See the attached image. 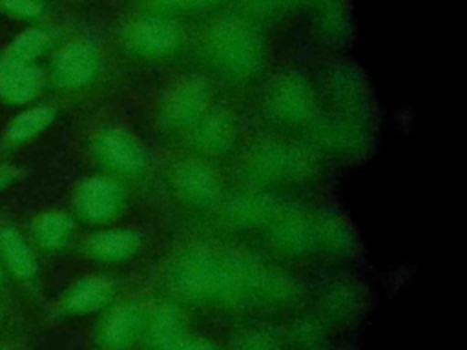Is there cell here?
Returning a JSON list of instances; mask_svg holds the SVG:
<instances>
[{"label": "cell", "instance_id": "cell-8", "mask_svg": "<svg viewBox=\"0 0 467 350\" xmlns=\"http://www.w3.org/2000/svg\"><path fill=\"white\" fill-rule=\"evenodd\" d=\"M177 188L186 201L204 204L217 197L219 182L213 173L199 164H186L177 173Z\"/></svg>", "mask_w": 467, "mask_h": 350}, {"label": "cell", "instance_id": "cell-11", "mask_svg": "<svg viewBox=\"0 0 467 350\" xmlns=\"http://www.w3.org/2000/svg\"><path fill=\"white\" fill-rule=\"evenodd\" d=\"M0 246L16 275L27 279L36 272V261L31 248L20 239V235L13 228L0 230Z\"/></svg>", "mask_w": 467, "mask_h": 350}, {"label": "cell", "instance_id": "cell-4", "mask_svg": "<svg viewBox=\"0 0 467 350\" xmlns=\"http://www.w3.org/2000/svg\"><path fill=\"white\" fill-rule=\"evenodd\" d=\"M42 75L36 67L27 66L13 57L0 62V97L9 102H26L36 95Z\"/></svg>", "mask_w": 467, "mask_h": 350}, {"label": "cell", "instance_id": "cell-6", "mask_svg": "<svg viewBox=\"0 0 467 350\" xmlns=\"http://www.w3.org/2000/svg\"><path fill=\"white\" fill-rule=\"evenodd\" d=\"M99 151L102 159L124 171H135L144 164V151L139 142L124 131H109L100 137Z\"/></svg>", "mask_w": 467, "mask_h": 350}, {"label": "cell", "instance_id": "cell-15", "mask_svg": "<svg viewBox=\"0 0 467 350\" xmlns=\"http://www.w3.org/2000/svg\"><path fill=\"white\" fill-rule=\"evenodd\" d=\"M47 47H49V36L44 31L27 29L13 40L9 57L20 62H29L33 57L44 53Z\"/></svg>", "mask_w": 467, "mask_h": 350}, {"label": "cell", "instance_id": "cell-9", "mask_svg": "<svg viewBox=\"0 0 467 350\" xmlns=\"http://www.w3.org/2000/svg\"><path fill=\"white\" fill-rule=\"evenodd\" d=\"M272 102L275 104V109L281 115H285L283 118H296L303 111H306L310 95L306 86L301 80L294 77H285V78H279L277 84L274 86Z\"/></svg>", "mask_w": 467, "mask_h": 350}, {"label": "cell", "instance_id": "cell-17", "mask_svg": "<svg viewBox=\"0 0 467 350\" xmlns=\"http://www.w3.org/2000/svg\"><path fill=\"white\" fill-rule=\"evenodd\" d=\"M153 2L168 9H199L213 4L215 0H153Z\"/></svg>", "mask_w": 467, "mask_h": 350}, {"label": "cell", "instance_id": "cell-10", "mask_svg": "<svg viewBox=\"0 0 467 350\" xmlns=\"http://www.w3.org/2000/svg\"><path fill=\"white\" fill-rule=\"evenodd\" d=\"M139 246V237L133 232L126 230H113V232H100L88 241L89 252L99 257L106 259H122L135 252Z\"/></svg>", "mask_w": 467, "mask_h": 350}, {"label": "cell", "instance_id": "cell-18", "mask_svg": "<svg viewBox=\"0 0 467 350\" xmlns=\"http://www.w3.org/2000/svg\"><path fill=\"white\" fill-rule=\"evenodd\" d=\"M11 175H13L11 168H0V188L11 179Z\"/></svg>", "mask_w": 467, "mask_h": 350}, {"label": "cell", "instance_id": "cell-12", "mask_svg": "<svg viewBox=\"0 0 467 350\" xmlns=\"http://www.w3.org/2000/svg\"><path fill=\"white\" fill-rule=\"evenodd\" d=\"M55 117V111L49 108H36V109H29L22 115H18L9 129H7V137L11 140H22L27 139L35 133H38L40 129H44Z\"/></svg>", "mask_w": 467, "mask_h": 350}, {"label": "cell", "instance_id": "cell-2", "mask_svg": "<svg viewBox=\"0 0 467 350\" xmlns=\"http://www.w3.org/2000/svg\"><path fill=\"white\" fill-rule=\"evenodd\" d=\"M179 27L157 15H148L135 20L126 33L128 46L140 55H162L173 49L179 42Z\"/></svg>", "mask_w": 467, "mask_h": 350}, {"label": "cell", "instance_id": "cell-19", "mask_svg": "<svg viewBox=\"0 0 467 350\" xmlns=\"http://www.w3.org/2000/svg\"><path fill=\"white\" fill-rule=\"evenodd\" d=\"M0 283H2V270H0Z\"/></svg>", "mask_w": 467, "mask_h": 350}, {"label": "cell", "instance_id": "cell-7", "mask_svg": "<svg viewBox=\"0 0 467 350\" xmlns=\"http://www.w3.org/2000/svg\"><path fill=\"white\" fill-rule=\"evenodd\" d=\"M206 100L204 84L195 78H188L173 86L168 100H166V118L173 124H186L190 122L201 109L202 102Z\"/></svg>", "mask_w": 467, "mask_h": 350}, {"label": "cell", "instance_id": "cell-14", "mask_svg": "<svg viewBox=\"0 0 467 350\" xmlns=\"http://www.w3.org/2000/svg\"><path fill=\"white\" fill-rule=\"evenodd\" d=\"M71 232V222L66 215L60 213H49L40 219L36 226V239L42 246L55 248L60 246Z\"/></svg>", "mask_w": 467, "mask_h": 350}, {"label": "cell", "instance_id": "cell-16", "mask_svg": "<svg viewBox=\"0 0 467 350\" xmlns=\"http://www.w3.org/2000/svg\"><path fill=\"white\" fill-rule=\"evenodd\" d=\"M4 5L20 15V16H36L42 11V4L38 0H2Z\"/></svg>", "mask_w": 467, "mask_h": 350}, {"label": "cell", "instance_id": "cell-3", "mask_svg": "<svg viewBox=\"0 0 467 350\" xmlns=\"http://www.w3.org/2000/svg\"><path fill=\"white\" fill-rule=\"evenodd\" d=\"M97 51L86 42H71L60 49L53 62V78L62 88H78L97 71Z\"/></svg>", "mask_w": 467, "mask_h": 350}, {"label": "cell", "instance_id": "cell-5", "mask_svg": "<svg viewBox=\"0 0 467 350\" xmlns=\"http://www.w3.org/2000/svg\"><path fill=\"white\" fill-rule=\"evenodd\" d=\"M120 202L119 186L108 179H89L82 184L78 206L82 213L93 221L109 219Z\"/></svg>", "mask_w": 467, "mask_h": 350}, {"label": "cell", "instance_id": "cell-13", "mask_svg": "<svg viewBox=\"0 0 467 350\" xmlns=\"http://www.w3.org/2000/svg\"><path fill=\"white\" fill-rule=\"evenodd\" d=\"M108 295V286L102 281L89 279L78 283L67 297V306L73 310H91L97 308Z\"/></svg>", "mask_w": 467, "mask_h": 350}, {"label": "cell", "instance_id": "cell-1", "mask_svg": "<svg viewBox=\"0 0 467 350\" xmlns=\"http://www.w3.org/2000/svg\"><path fill=\"white\" fill-rule=\"evenodd\" d=\"M208 51L217 67L226 73L252 75L265 60V40L248 22L223 18L208 33Z\"/></svg>", "mask_w": 467, "mask_h": 350}]
</instances>
